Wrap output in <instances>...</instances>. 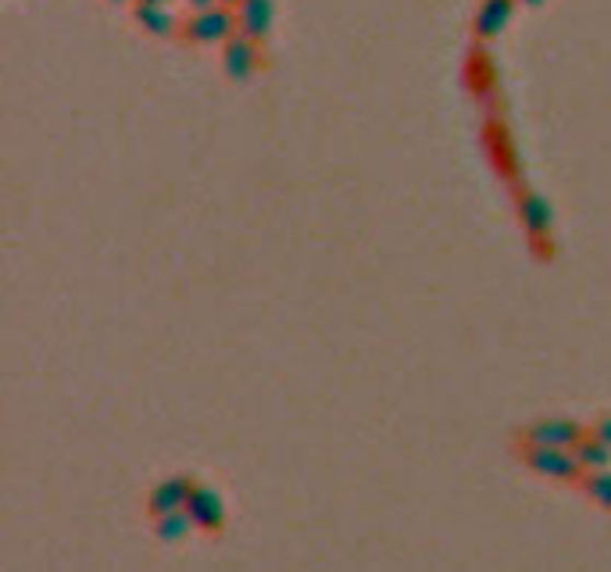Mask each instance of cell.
I'll return each instance as SVG.
<instances>
[{"mask_svg": "<svg viewBox=\"0 0 611 572\" xmlns=\"http://www.w3.org/2000/svg\"><path fill=\"white\" fill-rule=\"evenodd\" d=\"M511 201H515V215H519V222L526 229V243L529 251H533L540 262H551L554 254H558V243H554V211H551V201L540 194V190L519 183L511 190Z\"/></svg>", "mask_w": 611, "mask_h": 572, "instance_id": "1", "label": "cell"}, {"mask_svg": "<svg viewBox=\"0 0 611 572\" xmlns=\"http://www.w3.org/2000/svg\"><path fill=\"white\" fill-rule=\"evenodd\" d=\"M511 451L519 455V461L529 469L543 476V480L565 483V487H579L587 469L579 466L573 451L565 447H543V444H526V441H511Z\"/></svg>", "mask_w": 611, "mask_h": 572, "instance_id": "2", "label": "cell"}, {"mask_svg": "<svg viewBox=\"0 0 611 572\" xmlns=\"http://www.w3.org/2000/svg\"><path fill=\"white\" fill-rule=\"evenodd\" d=\"M461 79H465L472 101L480 104V112L486 118H505V115H500V112H505L500 76H497V68L491 61V50H486V44H480V39H475V47L469 50V61H465V72H461Z\"/></svg>", "mask_w": 611, "mask_h": 572, "instance_id": "3", "label": "cell"}, {"mask_svg": "<svg viewBox=\"0 0 611 572\" xmlns=\"http://www.w3.org/2000/svg\"><path fill=\"white\" fill-rule=\"evenodd\" d=\"M233 33H237V11L226 4H215L204 11H189L175 39H183L189 47H215V44L222 47Z\"/></svg>", "mask_w": 611, "mask_h": 572, "instance_id": "4", "label": "cell"}, {"mask_svg": "<svg viewBox=\"0 0 611 572\" xmlns=\"http://www.w3.org/2000/svg\"><path fill=\"white\" fill-rule=\"evenodd\" d=\"M483 155L494 165V172L500 175V180L508 183V190H515L522 183V161H519V151H515V140H511V129H508L505 118H486Z\"/></svg>", "mask_w": 611, "mask_h": 572, "instance_id": "5", "label": "cell"}, {"mask_svg": "<svg viewBox=\"0 0 611 572\" xmlns=\"http://www.w3.org/2000/svg\"><path fill=\"white\" fill-rule=\"evenodd\" d=\"M590 426H583L576 419H533L519 426L515 433V441H526V444H543V447H565V451H573V447L587 437Z\"/></svg>", "mask_w": 611, "mask_h": 572, "instance_id": "6", "label": "cell"}, {"mask_svg": "<svg viewBox=\"0 0 611 572\" xmlns=\"http://www.w3.org/2000/svg\"><path fill=\"white\" fill-rule=\"evenodd\" d=\"M265 44H257L251 36H240L233 33L222 44V72L226 79H233V83H247L257 72H265Z\"/></svg>", "mask_w": 611, "mask_h": 572, "instance_id": "7", "label": "cell"}, {"mask_svg": "<svg viewBox=\"0 0 611 572\" xmlns=\"http://www.w3.org/2000/svg\"><path fill=\"white\" fill-rule=\"evenodd\" d=\"M186 515L194 519L197 534H204V537H222V529H226V505H222V497L215 494L208 483L197 480L194 494H189V501H186Z\"/></svg>", "mask_w": 611, "mask_h": 572, "instance_id": "8", "label": "cell"}, {"mask_svg": "<svg viewBox=\"0 0 611 572\" xmlns=\"http://www.w3.org/2000/svg\"><path fill=\"white\" fill-rule=\"evenodd\" d=\"M194 487H197V476H189V472H180V476H169V480H161L151 490V497H147V515H151V519H161V515L186 508V501H189V494H194Z\"/></svg>", "mask_w": 611, "mask_h": 572, "instance_id": "9", "label": "cell"}, {"mask_svg": "<svg viewBox=\"0 0 611 572\" xmlns=\"http://www.w3.org/2000/svg\"><path fill=\"white\" fill-rule=\"evenodd\" d=\"M515 4H519V0H480L475 19H472V36L480 39V44H491L494 36H500L508 30V22L515 15Z\"/></svg>", "mask_w": 611, "mask_h": 572, "instance_id": "10", "label": "cell"}, {"mask_svg": "<svg viewBox=\"0 0 611 572\" xmlns=\"http://www.w3.org/2000/svg\"><path fill=\"white\" fill-rule=\"evenodd\" d=\"M233 11H237V33L265 44L272 33V22H276V4L272 0H240Z\"/></svg>", "mask_w": 611, "mask_h": 572, "instance_id": "11", "label": "cell"}, {"mask_svg": "<svg viewBox=\"0 0 611 572\" xmlns=\"http://www.w3.org/2000/svg\"><path fill=\"white\" fill-rule=\"evenodd\" d=\"M132 22H136V30L154 39H169L180 33V25H183V19H175L165 4H132Z\"/></svg>", "mask_w": 611, "mask_h": 572, "instance_id": "12", "label": "cell"}, {"mask_svg": "<svg viewBox=\"0 0 611 572\" xmlns=\"http://www.w3.org/2000/svg\"><path fill=\"white\" fill-rule=\"evenodd\" d=\"M573 455H576V461L587 472H593V469H608L611 466V447L597 437V433H587V437H583L576 447H573Z\"/></svg>", "mask_w": 611, "mask_h": 572, "instance_id": "13", "label": "cell"}, {"mask_svg": "<svg viewBox=\"0 0 611 572\" xmlns=\"http://www.w3.org/2000/svg\"><path fill=\"white\" fill-rule=\"evenodd\" d=\"M189 534H194V519L186 515V508L169 512V515H161V519H154V537L161 544H183Z\"/></svg>", "mask_w": 611, "mask_h": 572, "instance_id": "14", "label": "cell"}, {"mask_svg": "<svg viewBox=\"0 0 611 572\" xmlns=\"http://www.w3.org/2000/svg\"><path fill=\"white\" fill-rule=\"evenodd\" d=\"M579 490L593 501L597 508L611 515V469H593V472H587V476H583Z\"/></svg>", "mask_w": 611, "mask_h": 572, "instance_id": "15", "label": "cell"}, {"mask_svg": "<svg viewBox=\"0 0 611 572\" xmlns=\"http://www.w3.org/2000/svg\"><path fill=\"white\" fill-rule=\"evenodd\" d=\"M590 433H597V437H601V441L611 447V415H601V419H597L593 426H590Z\"/></svg>", "mask_w": 611, "mask_h": 572, "instance_id": "16", "label": "cell"}, {"mask_svg": "<svg viewBox=\"0 0 611 572\" xmlns=\"http://www.w3.org/2000/svg\"><path fill=\"white\" fill-rule=\"evenodd\" d=\"M222 4V0H189V11H204V8H215Z\"/></svg>", "mask_w": 611, "mask_h": 572, "instance_id": "17", "label": "cell"}, {"mask_svg": "<svg viewBox=\"0 0 611 572\" xmlns=\"http://www.w3.org/2000/svg\"><path fill=\"white\" fill-rule=\"evenodd\" d=\"M519 4H526V8H540V4H547V0H519Z\"/></svg>", "mask_w": 611, "mask_h": 572, "instance_id": "18", "label": "cell"}, {"mask_svg": "<svg viewBox=\"0 0 611 572\" xmlns=\"http://www.w3.org/2000/svg\"><path fill=\"white\" fill-rule=\"evenodd\" d=\"M132 4H169V0H132Z\"/></svg>", "mask_w": 611, "mask_h": 572, "instance_id": "19", "label": "cell"}, {"mask_svg": "<svg viewBox=\"0 0 611 572\" xmlns=\"http://www.w3.org/2000/svg\"><path fill=\"white\" fill-rule=\"evenodd\" d=\"M222 4H226V8H237V4H240V0H222Z\"/></svg>", "mask_w": 611, "mask_h": 572, "instance_id": "20", "label": "cell"}, {"mask_svg": "<svg viewBox=\"0 0 611 572\" xmlns=\"http://www.w3.org/2000/svg\"><path fill=\"white\" fill-rule=\"evenodd\" d=\"M107 4H132V0H107Z\"/></svg>", "mask_w": 611, "mask_h": 572, "instance_id": "21", "label": "cell"}]
</instances>
